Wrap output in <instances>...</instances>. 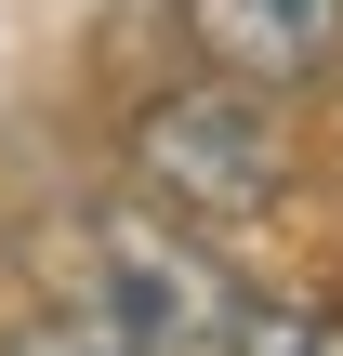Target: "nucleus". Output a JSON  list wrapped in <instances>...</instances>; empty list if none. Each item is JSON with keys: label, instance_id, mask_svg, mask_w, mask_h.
I'll use <instances>...</instances> for the list:
<instances>
[{"label": "nucleus", "instance_id": "obj_5", "mask_svg": "<svg viewBox=\"0 0 343 356\" xmlns=\"http://www.w3.org/2000/svg\"><path fill=\"white\" fill-rule=\"evenodd\" d=\"M0 356H132V343H119L106 317H26V330H13Z\"/></svg>", "mask_w": 343, "mask_h": 356}, {"label": "nucleus", "instance_id": "obj_2", "mask_svg": "<svg viewBox=\"0 0 343 356\" xmlns=\"http://www.w3.org/2000/svg\"><path fill=\"white\" fill-rule=\"evenodd\" d=\"M132 172L185 211V225H264L278 185H291V132L251 79H198V92H159L132 119Z\"/></svg>", "mask_w": 343, "mask_h": 356}, {"label": "nucleus", "instance_id": "obj_3", "mask_svg": "<svg viewBox=\"0 0 343 356\" xmlns=\"http://www.w3.org/2000/svg\"><path fill=\"white\" fill-rule=\"evenodd\" d=\"M185 40L251 92H304L343 66V0H185Z\"/></svg>", "mask_w": 343, "mask_h": 356}, {"label": "nucleus", "instance_id": "obj_4", "mask_svg": "<svg viewBox=\"0 0 343 356\" xmlns=\"http://www.w3.org/2000/svg\"><path fill=\"white\" fill-rule=\"evenodd\" d=\"M238 356H343V317H317V304H251V330H238Z\"/></svg>", "mask_w": 343, "mask_h": 356}, {"label": "nucleus", "instance_id": "obj_1", "mask_svg": "<svg viewBox=\"0 0 343 356\" xmlns=\"http://www.w3.org/2000/svg\"><path fill=\"white\" fill-rule=\"evenodd\" d=\"M93 317L132 356H238L251 291H238V264H225L198 225H172V211H106V225H93Z\"/></svg>", "mask_w": 343, "mask_h": 356}]
</instances>
